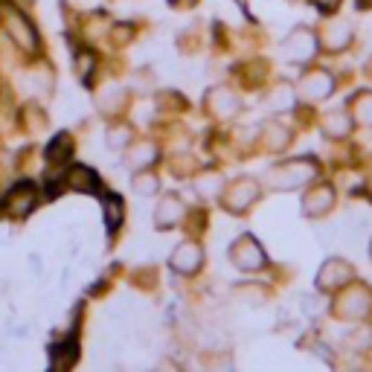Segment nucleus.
<instances>
[{
    "instance_id": "obj_9",
    "label": "nucleus",
    "mask_w": 372,
    "mask_h": 372,
    "mask_svg": "<svg viewBox=\"0 0 372 372\" xmlns=\"http://www.w3.org/2000/svg\"><path fill=\"white\" fill-rule=\"evenodd\" d=\"M154 160V148L148 146V143H143V148H137L134 151V160H131V166H148Z\"/></svg>"
},
{
    "instance_id": "obj_7",
    "label": "nucleus",
    "mask_w": 372,
    "mask_h": 372,
    "mask_svg": "<svg viewBox=\"0 0 372 372\" xmlns=\"http://www.w3.org/2000/svg\"><path fill=\"white\" fill-rule=\"evenodd\" d=\"M105 219H108V224L114 227L119 219H122V201L119 198H105Z\"/></svg>"
},
{
    "instance_id": "obj_11",
    "label": "nucleus",
    "mask_w": 372,
    "mask_h": 372,
    "mask_svg": "<svg viewBox=\"0 0 372 372\" xmlns=\"http://www.w3.org/2000/svg\"><path fill=\"white\" fill-rule=\"evenodd\" d=\"M111 148H122V146H126V131H111Z\"/></svg>"
},
{
    "instance_id": "obj_3",
    "label": "nucleus",
    "mask_w": 372,
    "mask_h": 372,
    "mask_svg": "<svg viewBox=\"0 0 372 372\" xmlns=\"http://www.w3.org/2000/svg\"><path fill=\"white\" fill-rule=\"evenodd\" d=\"M6 26L12 29V35L21 41V44H26V47H35L38 44V35H35V29L29 26L21 15H15V12H9V21H6Z\"/></svg>"
},
{
    "instance_id": "obj_5",
    "label": "nucleus",
    "mask_w": 372,
    "mask_h": 372,
    "mask_svg": "<svg viewBox=\"0 0 372 372\" xmlns=\"http://www.w3.org/2000/svg\"><path fill=\"white\" fill-rule=\"evenodd\" d=\"M180 215H183V207H180L175 198H166V201L160 204V209H158V224H160V227H172V224L180 221Z\"/></svg>"
},
{
    "instance_id": "obj_1",
    "label": "nucleus",
    "mask_w": 372,
    "mask_h": 372,
    "mask_svg": "<svg viewBox=\"0 0 372 372\" xmlns=\"http://www.w3.org/2000/svg\"><path fill=\"white\" fill-rule=\"evenodd\" d=\"M201 251L195 244H180L177 251H175V256H172V268L175 270H180V273H195L198 268H201Z\"/></svg>"
},
{
    "instance_id": "obj_10",
    "label": "nucleus",
    "mask_w": 372,
    "mask_h": 372,
    "mask_svg": "<svg viewBox=\"0 0 372 372\" xmlns=\"http://www.w3.org/2000/svg\"><path fill=\"white\" fill-rule=\"evenodd\" d=\"M154 190H158V180H154L151 175H146V177H137V192H140V195H151Z\"/></svg>"
},
{
    "instance_id": "obj_8",
    "label": "nucleus",
    "mask_w": 372,
    "mask_h": 372,
    "mask_svg": "<svg viewBox=\"0 0 372 372\" xmlns=\"http://www.w3.org/2000/svg\"><path fill=\"white\" fill-rule=\"evenodd\" d=\"M73 177L79 180V183H73L76 190H97V177H93L87 169H82V166H79V169L73 172Z\"/></svg>"
},
{
    "instance_id": "obj_4",
    "label": "nucleus",
    "mask_w": 372,
    "mask_h": 372,
    "mask_svg": "<svg viewBox=\"0 0 372 372\" xmlns=\"http://www.w3.org/2000/svg\"><path fill=\"white\" fill-rule=\"evenodd\" d=\"M33 204H35L33 186H18V190L12 192V198H9V207H12V212H18V215L29 212V209H33Z\"/></svg>"
},
{
    "instance_id": "obj_6",
    "label": "nucleus",
    "mask_w": 372,
    "mask_h": 372,
    "mask_svg": "<svg viewBox=\"0 0 372 372\" xmlns=\"http://www.w3.org/2000/svg\"><path fill=\"white\" fill-rule=\"evenodd\" d=\"M256 198V190L251 186V180H241L239 186H233V195H230V204H236V209H244Z\"/></svg>"
},
{
    "instance_id": "obj_2",
    "label": "nucleus",
    "mask_w": 372,
    "mask_h": 372,
    "mask_svg": "<svg viewBox=\"0 0 372 372\" xmlns=\"http://www.w3.org/2000/svg\"><path fill=\"white\" fill-rule=\"evenodd\" d=\"M262 262H265V256H262V251H259V244L251 241V239H241L239 251H236V265L244 268V270H251V268H259Z\"/></svg>"
}]
</instances>
